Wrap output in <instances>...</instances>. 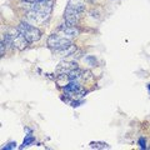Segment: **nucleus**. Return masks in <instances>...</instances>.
<instances>
[{
    "instance_id": "obj_1",
    "label": "nucleus",
    "mask_w": 150,
    "mask_h": 150,
    "mask_svg": "<svg viewBox=\"0 0 150 150\" xmlns=\"http://www.w3.org/2000/svg\"><path fill=\"white\" fill-rule=\"evenodd\" d=\"M85 9L83 0H70L64 11V20L70 25H76L81 18V14Z\"/></svg>"
},
{
    "instance_id": "obj_2",
    "label": "nucleus",
    "mask_w": 150,
    "mask_h": 150,
    "mask_svg": "<svg viewBox=\"0 0 150 150\" xmlns=\"http://www.w3.org/2000/svg\"><path fill=\"white\" fill-rule=\"evenodd\" d=\"M4 41H5L6 46H11L14 49H18V50H24L28 44H30L29 41L25 39V36L21 34V31L15 28H11L9 29L5 34H4Z\"/></svg>"
},
{
    "instance_id": "obj_3",
    "label": "nucleus",
    "mask_w": 150,
    "mask_h": 150,
    "mask_svg": "<svg viewBox=\"0 0 150 150\" xmlns=\"http://www.w3.org/2000/svg\"><path fill=\"white\" fill-rule=\"evenodd\" d=\"M74 45L71 39L65 36H60L58 34H51L48 39V46L56 54L63 55L65 50H68L70 46Z\"/></svg>"
},
{
    "instance_id": "obj_4",
    "label": "nucleus",
    "mask_w": 150,
    "mask_h": 150,
    "mask_svg": "<svg viewBox=\"0 0 150 150\" xmlns=\"http://www.w3.org/2000/svg\"><path fill=\"white\" fill-rule=\"evenodd\" d=\"M18 29L21 31V34L25 36V39L29 41V43H35L41 38V31L38 29L36 26L31 25L30 23L28 21H23L19 24Z\"/></svg>"
},
{
    "instance_id": "obj_5",
    "label": "nucleus",
    "mask_w": 150,
    "mask_h": 150,
    "mask_svg": "<svg viewBox=\"0 0 150 150\" xmlns=\"http://www.w3.org/2000/svg\"><path fill=\"white\" fill-rule=\"evenodd\" d=\"M63 88H64L65 95L68 98H73V99H78V98H81L86 94L85 89L80 85L79 81H70Z\"/></svg>"
},
{
    "instance_id": "obj_6",
    "label": "nucleus",
    "mask_w": 150,
    "mask_h": 150,
    "mask_svg": "<svg viewBox=\"0 0 150 150\" xmlns=\"http://www.w3.org/2000/svg\"><path fill=\"white\" fill-rule=\"evenodd\" d=\"M60 33H63L64 36H69V38H73V36H76L79 35V29L76 28V25H70L68 23H65V24H62L59 26L58 29Z\"/></svg>"
},
{
    "instance_id": "obj_7",
    "label": "nucleus",
    "mask_w": 150,
    "mask_h": 150,
    "mask_svg": "<svg viewBox=\"0 0 150 150\" xmlns=\"http://www.w3.org/2000/svg\"><path fill=\"white\" fill-rule=\"evenodd\" d=\"M75 69H79L75 62H62L56 68V74H68Z\"/></svg>"
},
{
    "instance_id": "obj_8",
    "label": "nucleus",
    "mask_w": 150,
    "mask_h": 150,
    "mask_svg": "<svg viewBox=\"0 0 150 150\" xmlns=\"http://www.w3.org/2000/svg\"><path fill=\"white\" fill-rule=\"evenodd\" d=\"M89 146L91 149H96V150H100V149H110V146L108 145L106 143H103V142H91L89 144Z\"/></svg>"
},
{
    "instance_id": "obj_9",
    "label": "nucleus",
    "mask_w": 150,
    "mask_h": 150,
    "mask_svg": "<svg viewBox=\"0 0 150 150\" xmlns=\"http://www.w3.org/2000/svg\"><path fill=\"white\" fill-rule=\"evenodd\" d=\"M35 142V139H34V137H31V135H26V138L24 139V143H23V145H21V149L23 148H25V146H29L30 144H33Z\"/></svg>"
},
{
    "instance_id": "obj_10",
    "label": "nucleus",
    "mask_w": 150,
    "mask_h": 150,
    "mask_svg": "<svg viewBox=\"0 0 150 150\" xmlns=\"http://www.w3.org/2000/svg\"><path fill=\"white\" fill-rule=\"evenodd\" d=\"M5 46H6L5 41L1 40V43H0V55L1 56H4V54H5Z\"/></svg>"
},
{
    "instance_id": "obj_11",
    "label": "nucleus",
    "mask_w": 150,
    "mask_h": 150,
    "mask_svg": "<svg viewBox=\"0 0 150 150\" xmlns=\"http://www.w3.org/2000/svg\"><path fill=\"white\" fill-rule=\"evenodd\" d=\"M16 148V143H9L5 146H3V150H10V149H15Z\"/></svg>"
},
{
    "instance_id": "obj_12",
    "label": "nucleus",
    "mask_w": 150,
    "mask_h": 150,
    "mask_svg": "<svg viewBox=\"0 0 150 150\" xmlns=\"http://www.w3.org/2000/svg\"><path fill=\"white\" fill-rule=\"evenodd\" d=\"M139 145H140V148H142V149L146 148V142H145L144 138H140V139H139Z\"/></svg>"
},
{
    "instance_id": "obj_13",
    "label": "nucleus",
    "mask_w": 150,
    "mask_h": 150,
    "mask_svg": "<svg viewBox=\"0 0 150 150\" xmlns=\"http://www.w3.org/2000/svg\"><path fill=\"white\" fill-rule=\"evenodd\" d=\"M23 1H25V3H29V4H33V3H35V0H23Z\"/></svg>"
},
{
    "instance_id": "obj_14",
    "label": "nucleus",
    "mask_w": 150,
    "mask_h": 150,
    "mask_svg": "<svg viewBox=\"0 0 150 150\" xmlns=\"http://www.w3.org/2000/svg\"><path fill=\"white\" fill-rule=\"evenodd\" d=\"M36 1H44V0H35V3H36Z\"/></svg>"
},
{
    "instance_id": "obj_15",
    "label": "nucleus",
    "mask_w": 150,
    "mask_h": 150,
    "mask_svg": "<svg viewBox=\"0 0 150 150\" xmlns=\"http://www.w3.org/2000/svg\"><path fill=\"white\" fill-rule=\"evenodd\" d=\"M148 88H149V90H150V84H149V85H148Z\"/></svg>"
}]
</instances>
